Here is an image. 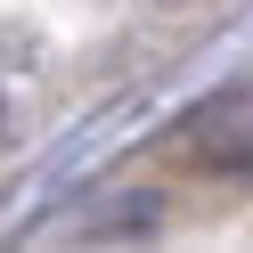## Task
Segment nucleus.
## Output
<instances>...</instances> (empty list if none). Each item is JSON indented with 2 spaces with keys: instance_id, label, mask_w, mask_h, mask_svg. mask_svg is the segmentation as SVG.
Listing matches in <instances>:
<instances>
[{
  "instance_id": "obj_1",
  "label": "nucleus",
  "mask_w": 253,
  "mask_h": 253,
  "mask_svg": "<svg viewBox=\"0 0 253 253\" xmlns=\"http://www.w3.org/2000/svg\"><path fill=\"white\" fill-rule=\"evenodd\" d=\"M188 139H196L204 164H220V171H253V98H220V106H204Z\"/></svg>"
}]
</instances>
